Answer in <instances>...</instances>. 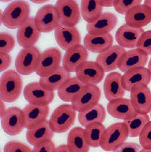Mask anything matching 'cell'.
Segmentation results:
<instances>
[{"label":"cell","instance_id":"obj_1","mask_svg":"<svg viewBox=\"0 0 151 152\" xmlns=\"http://www.w3.org/2000/svg\"><path fill=\"white\" fill-rule=\"evenodd\" d=\"M30 14L29 4L24 0H16L1 12V23L9 28H19L29 19Z\"/></svg>","mask_w":151,"mask_h":152},{"label":"cell","instance_id":"obj_2","mask_svg":"<svg viewBox=\"0 0 151 152\" xmlns=\"http://www.w3.org/2000/svg\"><path fill=\"white\" fill-rule=\"evenodd\" d=\"M22 87V79L17 71H5L0 79V98L5 102H13L20 97Z\"/></svg>","mask_w":151,"mask_h":152},{"label":"cell","instance_id":"obj_3","mask_svg":"<svg viewBox=\"0 0 151 152\" xmlns=\"http://www.w3.org/2000/svg\"><path fill=\"white\" fill-rule=\"evenodd\" d=\"M76 112L71 104L59 105L50 116L49 119L50 127L55 133L66 132L74 124Z\"/></svg>","mask_w":151,"mask_h":152},{"label":"cell","instance_id":"obj_4","mask_svg":"<svg viewBox=\"0 0 151 152\" xmlns=\"http://www.w3.org/2000/svg\"><path fill=\"white\" fill-rule=\"evenodd\" d=\"M129 136L127 126L124 123H116L105 129L100 147L106 151H113L124 143Z\"/></svg>","mask_w":151,"mask_h":152},{"label":"cell","instance_id":"obj_5","mask_svg":"<svg viewBox=\"0 0 151 152\" xmlns=\"http://www.w3.org/2000/svg\"><path fill=\"white\" fill-rule=\"evenodd\" d=\"M101 91L97 85H86L75 97L71 102L77 112L87 110L99 103Z\"/></svg>","mask_w":151,"mask_h":152},{"label":"cell","instance_id":"obj_6","mask_svg":"<svg viewBox=\"0 0 151 152\" xmlns=\"http://www.w3.org/2000/svg\"><path fill=\"white\" fill-rule=\"evenodd\" d=\"M35 23L41 32H50L60 23L59 15L55 6L47 4L38 10L34 17Z\"/></svg>","mask_w":151,"mask_h":152},{"label":"cell","instance_id":"obj_7","mask_svg":"<svg viewBox=\"0 0 151 152\" xmlns=\"http://www.w3.org/2000/svg\"><path fill=\"white\" fill-rule=\"evenodd\" d=\"M1 123L3 131L7 134L15 136L25 128L23 110L17 107H12L6 110L1 116Z\"/></svg>","mask_w":151,"mask_h":152},{"label":"cell","instance_id":"obj_8","mask_svg":"<svg viewBox=\"0 0 151 152\" xmlns=\"http://www.w3.org/2000/svg\"><path fill=\"white\" fill-rule=\"evenodd\" d=\"M62 54L57 48H49L40 55L35 73L43 77L54 72L60 66Z\"/></svg>","mask_w":151,"mask_h":152},{"label":"cell","instance_id":"obj_9","mask_svg":"<svg viewBox=\"0 0 151 152\" xmlns=\"http://www.w3.org/2000/svg\"><path fill=\"white\" fill-rule=\"evenodd\" d=\"M35 46L23 48L17 56L15 66L17 72L23 75H28L35 72L40 55Z\"/></svg>","mask_w":151,"mask_h":152},{"label":"cell","instance_id":"obj_10","mask_svg":"<svg viewBox=\"0 0 151 152\" xmlns=\"http://www.w3.org/2000/svg\"><path fill=\"white\" fill-rule=\"evenodd\" d=\"M24 97L29 104L37 105H49L54 99V91L44 88L40 82L28 83L23 91Z\"/></svg>","mask_w":151,"mask_h":152},{"label":"cell","instance_id":"obj_11","mask_svg":"<svg viewBox=\"0 0 151 152\" xmlns=\"http://www.w3.org/2000/svg\"><path fill=\"white\" fill-rule=\"evenodd\" d=\"M130 101L137 114H147L151 110V91L147 85L139 84L130 90Z\"/></svg>","mask_w":151,"mask_h":152},{"label":"cell","instance_id":"obj_12","mask_svg":"<svg viewBox=\"0 0 151 152\" xmlns=\"http://www.w3.org/2000/svg\"><path fill=\"white\" fill-rule=\"evenodd\" d=\"M60 23L76 26L81 18L79 5L75 0H57L55 4Z\"/></svg>","mask_w":151,"mask_h":152},{"label":"cell","instance_id":"obj_13","mask_svg":"<svg viewBox=\"0 0 151 152\" xmlns=\"http://www.w3.org/2000/svg\"><path fill=\"white\" fill-rule=\"evenodd\" d=\"M105 71L97 61L84 62L77 69L76 77L85 85H97L103 80Z\"/></svg>","mask_w":151,"mask_h":152},{"label":"cell","instance_id":"obj_14","mask_svg":"<svg viewBox=\"0 0 151 152\" xmlns=\"http://www.w3.org/2000/svg\"><path fill=\"white\" fill-rule=\"evenodd\" d=\"M54 34L59 46L65 50L80 44L81 35L76 26L60 23L54 30Z\"/></svg>","mask_w":151,"mask_h":152},{"label":"cell","instance_id":"obj_15","mask_svg":"<svg viewBox=\"0 0 151 152\" xmlns=\"http://www.w3.org/2000/svg\"><path fill=\"white\" fill-rule=\"evenodd\" d=\"M126 50L119 45H112L105 51L99 53L96 59L105 73L111 72L118 68L123 55Z\"/></svg>","mask_w":151,"mask_h":152},{"label":"cell","instance_id":"obj_16","mask_svg":"<svg viewBox=\"0 0 151 152\" xmlns=\"http://www.w3.org/2000/svg\"><path fill=\"white\" fill-rule=\"evenodd\" d=\"M84 45L78 44L66 50L62 60L63 67L70 73L76 72L81 65L87 61L88 51Z\"/></svg>","mask_w":151,"mask_h":152},{"label":"cell","instance_id":"obj_17","mask_svg":"<svg viewBox=\"0 0 151 152\" xmlns=\"http://www.w3.org/2000/svg\"><path fill=\"white\" fill-rule=\"evenodd\" d=\"M144 32L142 28H135L127 24H123L117 30L115 39L121 47L127 49H135L141 35Z\"/></svg>","mask_w":151,"mask_h":152},{"label":"cell","instance_id":"obj_18","mask_svg":"<svg viewBox=\"0 0 151 152\" xmlns=\"http://www.w3.org/2000/svg\"><path fill=\"white\" fill-rule=\"evenodd\" d=\"M41 32L38 29L33 17H30L27 21L19 27L17 39L20 46L25 48L33 47L38 40Z\"/></svg>","mask_w":151,"mask_h":152},{"label":"cell","instance_id":"obj_19","mask_svg":"<svg viewBox=\"0 0 151 152\" xmlns=\"http://www.w3.org/2000/svg\"><path fill=\"white\" fill-rule=\"evenodd\" d=\"M107 109L112 117L123 121L132 118L137 114L130 100L125 98L110 101Z\"/></svg>","mask_w":151,"mask_h":152},{"label":"cell","instance_id":"obj_20","mask_svg":"<svg viewBox=\"0 0 151 152\" xmlns=\"http://www.w3.org/2000/svg\"><path fill=\"white\" fill-rule=\"evenodd\" d=\"M123 75L118 72H111L105 78L103 84L104 94L109 102L123 98L125 89L122 82Z\"/></svg>","mask_w":151,"mask_h":152},{"label":"cell","instance_id":"obj_21","mask_svg":"<svg viewBox=\"0 0 151 152\" xmlns=\"http://www.w3.org/2000/svg\"><path fill=\"white\" fill-rule=\"evenodd\" d=\"M118 18L112 13H103L94 21L88 23L86 29L90 34H109L116 27Z\"/></svg>","mask_w":151,"mask_h":152},{"label":"cell","instance_id":"obj_22","mask_svg":"<svg viewBox=\"0 0 151 152\" xmlns=\"http://www.w3.org/2000/svg\"><path fill=\"white\" fill-rule=\"evenodd\" d=\"M148 62V55L138 48L125 51L121 59L119 69L123 73L136 68L145 67Z\"/></svg>","mask_w":151,"mask_h":152},{"label":"cell","instance_id":"obj_23","mask_svg":"<svg viewBox=\"0 0 151 152\" xmlns=\"http://www.w3.org/2000/svg\"><path fill=\"white\" fill-rule=\"evenodd\" d=\"M25 128H30L46 121L49 114V105L27 104L23 109Z\"/></svg>","mask_w":151,"mask_h":152},{"label":"cell","instance_id":"obj_24","mask_svg":"<svg viewBox=\"0 0 151 152\" xmlns=\"http://www.w3.org/2000/svg\"><path fill=\"white\" fill-rule=\"evenodd\" d=\"M151 81V73L148 68L139 67L131 69L124 73L122 77V82L126 91L132 89L134 86L144 84L149 85Z\"/></svg>","mask_w":151,"mask_h":152},{"label":"cell","instance_id":"obj_25","mask_svg":"<svg viewBox=\"0 0 151 152\" xmlns=\"http://www.w3.org/2000/svg\"><path fill=\"white\" fill-rule=\"evenodd\" d=\"M126 24L135 28H142L151 22V8L145 4H140L125 14Z\"/></svg>","mask_w":151,"mask_h":152},{"label":"cell","instance_id":"obj_26","mask_svg":"<svg viewBox=\"0 0 151 152\" xmlns=\"http://www.w3.org/2000/svg\"><path fill=\"white\" fill-rule=\"evenodd\" d=\"M55 132L50 127L49 121L27 129L26 137L28 142L33 146L37 145L45 141L52 140Z\"/></svg>","mask_w":151,"mask_h":152},{"label":"cell","instance_id":"obj_27","mask_svg":"<svg viewBox=\"0 0 151 152\" xmlns=\"http://www.w3.org/2000/svg\"><path fill=\"white\" fill-rule=\"evenodd\" d=\"M113 36L109 34H90L88 33L84 39V46L91 52L102 53L112 46Z\"/></svg>","mask_w":151,"mask_h":152},{"label":"cell","instance_id":"obj_28","mask_svg":"<svg viewBox=\"0 0 151 152\" xmlns=\"http://www.w3.org/2000/svg\"><path fill=\"white\" fill-rule=\"evenodd\" d=\"M70 78V72L63 66H60L50 75L40 77L39 82L44 88L54 92Z\"/></svg>","mask_w":151,"mask_h":152},{"label":"cell","instance_id":"obj_29","mask_svg":"<svg viewBox=\"0 0 151 152\" xmlns=\"http://www.w3.org/2000/svg\"><path fill=\"white\" fill-rule=\"evenodd\" d=\"M66 145L70 152H89L91 147L85 138L84 129L81 127L70 129Z\"/></svg>","mask_w":151,"mask_h":152},{"label":"cell","instance_id":"obj_30","mask_svg":"<svg viewBox=\"0 0 151 152\" xmlns=\"http://www.w3.org/2000/svg\"><path fill=\"white\" fill-rule=\"evenodd\" d=\"M86 85L77 77H70L57 90L59 97L64 102L71 103Z\"/></svg>","mask_w":151,"mask_h":152},{"label":"cell","instance_id":"obj_31","mask_svg":"<svg viewBox=\"0 0 151 152\" xmlns=\"http://www.w3.org/2000/svg\"><path fill=\"white\" fill-rule=\"evenodd\" d=\"M106 110L103 106L98 104L87 110L79 112V122L83 127L94 123H103L106 118Z\"/></svg>","mask_w":151,"mask_h":152},{"label":"cell","instance_id":"obj_32","mask_svg":"<svg viewBox=\"0 0 151 152\" xmlns=\"http://www.w3.org/2000/svg\"><path fill=\"white\" fill-rule=\"evenodd\" d=\"M103 7L97 0H82L81 13L86 22H92L103 13Z\"/></svg>","mask_w":151,"mask_h":152},{"label":"cell","instance_id":"obj_33","mask_svg":"<svg viewBox=\"0 0 151 152\" xmlns=\"http://www.w3.org/2000/svg\"><path fill=\"white\" fill-rule=\"evenodd\" d=\"M105 127L102 123H94L84 128V135L91 147H99Z\"/></svg>","mask_w":151,"mask_h":152},{"label":"cell","instance_id":"obj_34","mask_svg":"<svg viewBox=\"0 0 151 152\" xmlns=\"http://www.w3.org/2000/svg\"><path fill=\"white\" fill-rule=\"evenodd\" d=\"M150 121L148 114H137L134 118L125 120L123 123L127 126L129 137L135 138L139 136L141 131Z\"/></svg>","mask_w":151,"mask_h":152},{"label":"cell","instance_id":"obj_35","mask_svg":"<svg viewBox=\"0 0 151 152\" xmlns=\"http://www.w3.org/2000/svg\"><path fill=\"white\" fill-rule=\"evenodd\" d=\"M142 0H116L114 8L120 14L125 15L130 10L141 4Z\"/></svg>","mask_w":151,"mask_h":152},{"label":"cell","instance_id":"obj_36","mask_svg":"<svg viewBox=\"0 0 151 152\" xmlns=\"http://www.w3.org/2000/svg\"><path fill=\"white\" fill-rule=\"evenodd\" d=\"M15 40L11 34L6 32L0 34V53H9L13 49Z\"/></svg>","mask_w":151,"mask_h":152},{"label":"cell","instance_id":"obj_37","mask_svg":"<svg viewBox=\"0 0 151 152\" xmlns=\"http://www.w3.org/2000/svg\"><path fill=\"white\" fill-rule=\"evenodd\" d=\"M139 141L142 148L151 149V121L141 131L139 135Z\"/></svg>","mask_w":151,"mask_h":152},{"label":"cell","instance_id":"obj_38","mask_svg":"<svg viewBox=\"0 0 151 152\" xmlns=\"http://www.w3.org/2000/svg\"><path fill=\"white\" fill-rule=\"evenodd\" d=\"M4 152H33L29 146L18 141H11L5 145Z\"/></svg>","mask_w":151,"mask_h":152},{"label":"cell","instance_id":"obj_39","mask_svg":"<svg viewBox=\"0 0 151 152\" xmlns=\"http://www.w3.org/2000/svg\"><path fill=\"white\" fill-rule=\"evenodd\" d=\"M137 48L142 50L147 55H151V30L144 32L141 35Z\"/></svg>","mask_w":151,"mask_h":152},{"label":"cell","instance_id":"obj_40","mask_svg":"<svg viewBox=\"0 0 151 152\" xmlns=\"http://www.w3.org/2000/svg\"><path fill=\"white\" fill-rule=\"evenodd\" d=\"M142 146L134 142H125L113 152H140Z\"/></svg>","mask_w":151,"mask_h":152},{"label":"cell","instance_id":"obj_41","mask_svg":"<svg viewBox=\"0 0 151 152\" xmlns=\"http://www.w3.org/2000/svg\"><path fill=\"white\" fill-rule=\"evenodd\" d=\"M55 146L52 140L45 141L34 146L33 152H54Z\"/></svg>","mask_w":151,"mask_h":152},{"label":"cell","instance_id":"obj_42","mask_svg":"<svg viewBox=\"0 0 151 152\" xmlns=\"http://www.w3.org/2000/svg\"><path fill=\"white\" fill-rule=\"evenodd\" d=\"M0 59H1V64H0V72H3L7 69L12 63V57L9 53H0Z\"/></svg>","mask_w":151,"mask_h":152},{"label":"cell","instance_id":"obj_43","mask_svg":"<svg viewBox=\"0 0 151 152\" xmlns=\"http://www.w3.org/2000/svg\"><path fill=\"white\" fill-rule=\"evenodd\" d=\"M97 1L103 7H111L114 6L116 0H97Z\"/></svg>","mask_w":151,"mask_h":152},{"label":"cell","instance_id":"obj_44","mask_svg":"<svg viewBox=\"0 0 151 152\" xmlns=\"http://www.w3.org/2000/svg\"><path fill=\"white\" fill-rule=\"evenodd\" d=\"M54 152H70L69 150L67 145H60L55 148Z\"/></svg>","mask_w":151,"mask_h":152},{"label":"cell","instance_id":"obj_45","mask_svg":"<svg viewBox=\"0 0 151 152\" xmlns=\"http://www.w3.org/2000/svg\"><path fill=\"white\" fill-rule=\"evenodd\" d=\"M4 101L1 99V109H0V117L4 114V113L6 111V106L4 104Z\"/></svg>","mask_w":151,"mask_h":152},{"label":"cell","instance_id":"obj_46","mask_svg":"<svg viewBox=\"0 0 151 152\" xmlns=\"http://www.w3.org/2000/svg\"><path fill=\"white\" fill-rule=\"evenodd\" d=\"M30 1L34 3H36V4H41V3L47 2V1H49V0H30Z\"/></svg>","mask_w":151,"mask_h":152},{"label":"cell","instance_id":"obj_47","mask_svg":"<svg viewBox=\"0 0 151 152\" xmlns=\"http://www.w3.org/2000/svg\"><path fill=\"white\" fill-rule=\"evenodd\" d=\"M144 4L147 5V6H148L151 8V0H145Z\"/></svg>","mask_w":151,"mask_h":152},{"label":"cell","instance_id":"obj_48","mask_svg":"<svg viewBox=\"0 0 151 152\" xmlns=\"http://www.w3.org/2000/svg\"><path fill=\"white\" fill-rule=\"evenodd\" d=\"M140 152H151V149H146L142 148L140 151Z\"/></svg>","mask_w":151,"mask_h":152},{"label":"cell","instance_id":"obj_49","mask_svg":"<svg viewBox=\"0 0 151 152\" xmlns=\"http://www.w3.org/2000/svg\"><path fill=\"white\" fill-rule=\"evenodd\" d=\"M148 69L149 70L150 73H151V58L150 59L149 61V64H148Z\"/></svg>","mask_w":151,"mask_h":152},{"label":"cell","instance_id":"obj_50","mask_svg":"<svg viewBox=\"0 0 151 152\" xmlns=\"http://www.w3.org/2000/svg\"><path fill=\"white\" fill-rule=\"evenodd\" d=\"M1 2H8V1H12V0H0Z\"/></svg>","mask_w":151,"mask_h":152},{"label":"cell","instance_id":"obj_51","mask_svg":"<svg viewBox=\"0 0 151 152\" xmlns=\"http://www.w3.org/2000/svg\"><path fill=\"white\" fill-rule=\"evenodd\" d=\"M150 118H151V110H150Z\"/></svg>","mask_w":151,"mask_h":152}]
</instances>
